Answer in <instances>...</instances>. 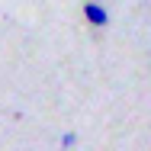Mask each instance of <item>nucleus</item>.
<instances>
[{
  "label": "nucleus",
  "instance_id": "f257e3e1",
  "mask_svg": "<svg viewBox=\"0 0 151 151\" xmlns=\"http://www.w3.org/2000/svg\"><path fill=\"white\" fill-rule=\"evenodd\" d=\"M84 19H87L90 26H96V29H103V26H109V10L100 6L96 0H87V3H84Z\"/></svg>",
  "mask_w": 151,
  "mask_h": 151
},
{
  "label": "nucleus",
  "instance_id": "f03ea898",
  "mask_svg": "<svg viewBox=\"0 0 151 151\" xmlns=\"http://www.w3.org/2000/svg\"><path fill=\"white\" fill-rule=\"evenodd\" d=\"M74 145H77V135L74 132H64L61 135V148H74Z\"/></svg>",
  "mask_w": 151,
  "mask_h": 151
}]
</instances>
